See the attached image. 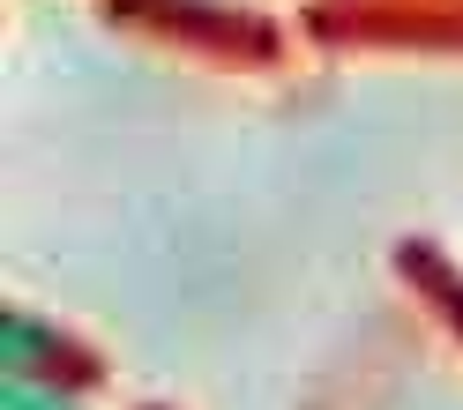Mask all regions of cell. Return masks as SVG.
<instances>
[{"label": "cell", "mask_w": 463, "mask_h": 410, "mask_svg": "<svg viewBox=\"0 0 463 410\" xmlns=\"http://www.w3.org/2000/svg\"><path fill=\"white\" fill-rule=\"evenodd\" d=\"M8 410H61V396L31 388V380H8Z\"/></svg>", "instance_id": "obj_1"}]
</instances>
